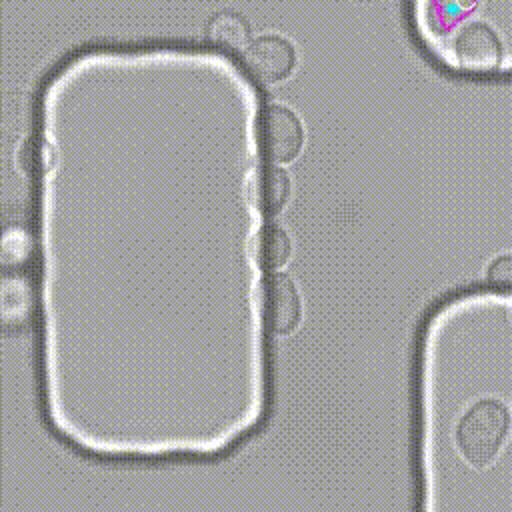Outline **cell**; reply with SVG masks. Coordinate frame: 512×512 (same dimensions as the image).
Instances as JSON below:
<instances>
[{
  "instance_id": "cell-1",
  "label": "cell",
  "mask_w": 512,
  "mask_h": 512,
  "mask_svg": "<svg viewBox=\"0 0 512 512\" xmlns=\"http://www.w3.org/2000/svg\"><path fill=\"white\" fill-rule=\"evenodd\" d=\"M510 430V412L496 398L472 404L456 426L460 454L476 468L488 466L500 452Z\"/></svg>"
},
{
  "instance_id": "cell-5",
  "label": "cell",
  "mask_w": 512,
  "mask_h": 512,
  "mask_svg": "<svg viewBox=\"0 0 512 512\" xmlns=\"http://www.w3.org/2000/svg\"><path fill=\"white\" fill-rule=\"evenodd\" d=\"M262 312L276 334H290L302 316V302L294 280L284 272H270L262 282Z\"/></svg>"
},
{
  "instance_id": "cell-11",
  "label": "cell",
  "mask_w": 512,
  "mask_h": 512,
  "mask_svg": "<svg viewBox=\"0 0 512 512\" xmlns=\"http://www.w3.org/2000/svg\"><path fill=\"white\" fill-rule=\"evenodd\" d=\"M476 0H438V18H442L444 22H454L462 16V12H470L474 8Z\"/></svg>"
},
{
  "instance_id": "cell-9",
  "label": "cell",
  "mask_w": 512,
  "mask_h": 512,
  "mask_svg": "<svg viewBox=\"0 0 512 512\" xmlns=\"http://www.w3.org/2000/svg\"><path fill=\"white\" fill-rule=\"evenodd\" d=\"M486 282L498 290H512V254H502L490 262Z\"/></svg>"
},
{
  "instance_id": "cell-7",
  "label": "cell",
  "mask_w": 512,
  "mask_h": 512,
  "mask_svg": "<svg viewBox=\"0 0 512 512\" xmlns=\"http://www.w3.org/2000/svg\"><path fill=\"white\" fill-rule=\"evenodd\" d=\"M290 238L288 232L276 224H266L252 236L250 242V254L252 260L262 270H276L284 266L290 258Z\"/></svg>"
},
{
  "instance_id": "cell-2",
  "label": "cell",
  "mask_w": 512,
  "mask_h": 512,
  "mask_svg": "<svg viewBox=\"0 0 512 512\" xmlns=\"http://www.w3.org/2000/svg\"><path fill=\"white\" fill-rule=\"evenodd\" d=\"M256 136L262 154L276 164L294 160L304 144V130L298 116L280 104L262 110L256 122Z\"/></svg>"
},
{
  "instance_id": "cell-6",
  "label": "cell",
  "mask_w": 512,
  "mask_h": 512,
  "mask_svg": "<svg viewBox=\"0 0 512 512\" xmlns=\"http://www.w3.org/2000/svg\"><path fill=\"white\" fill-rule=\"evenodd\" d=\"M246 198L254 210L260 214L272 216L280 212L290 194V178L288 174L274 164H266L254 168L244 184Z\"/></svg>"
},
{
  "instance_id": "cell-10",
  "label": "cell",
  "mask_w": 512,
  "mask_h": 512,
  "mask_svg": "<svg viewBox=\"0 0 512 512\" xmlns=\"http://www.w3.org/2000/svg\"><path fill=\"white\" fill-rule=\"evenodd\" d=\"M22 158H30L28 164L34 170H48L54 162V152L46 140H30Z\"/></svg>"
},
{
  "instance_id": "cell-8",
  "label": "cell",
  "mask_w": 512,
  "mask_h": 512,
  "mask_svg": "<svg viewBox=\"0 0 512 512\" xmlns=\"http://www.w3.org/2000/svg\"><path fill=\"white\" fill-rule=\"evenodd\" d=\"M208 38L224 50L244 52L250 44V28L242 16L224 12L210 20Z\"/></svg>"
},
{
  "instance_id": "cell-4",
  "label": "cell",
  "mask_w": 512,
  "mask_h": 512,
  "mask_svg": "<svg viewBox=\"0 0 512 512\" xmlns=\"http://www.w3.org/2000/svg\"><path fill=\"white\" fill-rule=\"evenodd\" d=\"M244 64L256 80L264 84H276L288 78L294 70L296 50L286 38L264 34L246 46Z\"/></svg>"
},
{
  "instance_id": "cell-3",
  "label": "cell",
  "mask_w": 512,
  "mask_h": 512,
  "mask_svg": "<svg viewBox=\"0 0 512 512\" xmlns=\"http://www.w3.org/2000/svg\"><path fill=\"white\" fill-rule=\"evenodd\" d=\"M452 54L460 68L470 72H492L502 64L504 46L500 36L486 22L464 24L454 42Z\"/></svg>"
}]
</instances>
